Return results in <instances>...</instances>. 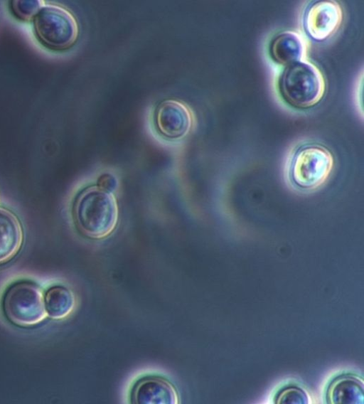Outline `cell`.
Listing matches in <instances>:
<instances>
[{"label":"cell","instance_id":"1","mask_svg":"<svg viewBox=\"0 0 364 404\" xmlns=\"http://www.w3.org/2000/svg\"><path fill=\"white\" fill-rule=\"evenodd\" d=\"M73 213L77 229L84 235L95 239L109 235L118 220L114 195L97 186L87 187L77 196Z\"/></svg>","mask_w":364,"mask_h":404},{"label":"cell","instance_id":"2","mask_svg":"<svg viewBox=\"0 0 364 404\" xmlns=\"http://www.w3.org/2000/svg\"><path fill=\"white\" fill-rule=\"evenodd\" d=\"M334 166L331 152L317 144H304L294 153L285 169V180L297 192L317 190L328 179Z\"/></svg>","mask_w":364,"mask_h":404},{"label":"cell","instance_id":"3","mask_svg":"<svg viewBox=\"0 0 364 404\" xmlns=\"http://www.w3.org/2000/svg\"><path fill=\"white\" fill-rule=\"evenodd\" d=\"M279 90L291 106L306 109L315 106L323 97L326 81L321 70L304 60L286 66L279 80Z\"/></svg>","mask_w":364,"mask_h":404},{"label":"cell","instance_id":"4","mask_svg":"<svg viewBox=\"0 0 364 404\" xmlns=\"http://www.w3.org/2000/svg\"><path fill=\"white\" fill-rule=\"evenodd\" d=\"M2 308L7 319L20 327L36 326L48 317L43 292L31 281L11 285L4 294Z\"/></svg>","mask_w":364,"mask_h":404},{"label":"cell","instance_id":"5","mask_svg":"<svg viewBox=\"0 0 364 404\" xmlns=\"http://www.w3.org/2000/svg\"><path fill=\"white\" fill-rule=\"evenodd\" d=\"M36 34L47 47L64 50L71 47L79 36V26L74 15L55 4H45L33 18Z\"/></svg>","mask_w":364,"mask_h":404},{"label":"cell","instance_id":"6","mask_svg":"<svg viewBox=\"0 0 364 404\" xmlns=\"http://www.w3.org/2000/svg\"><path fill=\"white\" fill-rule=\"evenodd\" d=\"M343 11L334 1H320L310 6L304 17V27L309 37L317 41L333 36L340 28Z\"/></svg>","mask_w":364,"mask_h":404},{"label":"cell","instance_id":"7","mask_svg":"<svg viewBox=\"0 0 364 404\" xmlns=\"http://www.w3.org/2000/svg\"><path fill=\"white\" fill-rule=\"evenodd\" d=\"M192 122L193 116L190 109L180 101L165 100L157 109V127L166 137L173 139L186 135Z\"/></svg>","mask_w":364,"mask_h":404},{"label":"cell","instance_id":"8","mask_svg":"<svg viewBox=\"0 0 364 404\" xmlns=\"http://www.w3.org/2000/svg\"><path fill=\"white\" fill-rule=\"evenodd\" d=\"M23 240V229L18 216L11 210L0 207V265L18 255Z\"/></svg>","mask_w":364,"mask_h":404},{"label":"cell","instance_id":"9","mask_svg":"<svg viewBox=\"0 0 364 404\" xmlns=\"http://www.w3.org/2000/svg\"><path fill=\"white\" fill-rule=\"evenodd\" d=\"M306 42L295 31H284L270 45V55L277 63L288 66L306 60Z\"/></svg>","mask_w":364,"mask_h":404},{"label":"cell","instance_id":"10","mask_svg":"<svg viewBox=\"0 0 364 404\" xmlns=\"http://www.w3.org/2000/svg\"><path fill=\"white\" fill-rule=\"evenodd\" d=\"M176 396L173 387L161 378H146L134 389V402L138 403H168L166 397Z\"/></svg>","mask_w":364,"mask_h":404},{"label":"cell","instance_id":"11","mask_svg":"<svg viewBox=\"0 0 364 404\" xmlns=\"http://www.w3.org/2000/svg\"><path fill=\"white\" fill-rule=\"evenodd\" d=\"M48 317L53 319H63L73 311L75 299L73 293L63 286L49 288L44 295Z\"/></svg>","mask_w":364,"mask_h":404},{"label":"cell","instance_id":"12","mask_svg":"<svg viewBox=\"0 0 364 404\" xmlns=\"http://www.w3.org/2000/svg\"><path fill=\"white\" fill-rule=\"evenodd\" d=\"M360 392L362 390L358 381L349 378H342L334 386L331 396L335 403H353Z\"/></svg>","mask_w":364,"mask_h":404},{"label":"cell","instance_id":"13","mask_svg":"<svg viewBox=\"0 0 364 404\" xmlns=\"http://www.w3.org/2000/svg\"><path fill=\"white\" fill-rule=\"evenodd\" d=\"M42 0H15L11 3L14 15L24 21L34 18L41 8L45 5Z\"/></svg>","mask_w":364,"mask_h":404},{"label":"cell","instance_id":"14","mask_svg":"<svg viewBox=\"0 0 364 404\" xmlns=\"http://www.w3.org/2000/svg\"><path fill=\"white\" fill-rule=\"evenodd\" d=\"M117 185V179L111 174H102L97 180V186L108 192H112L114 190Z\"/></svg>","mask_w":364,"mask_h":404},{"label":"cell","instance_id":"15","mask_svg":"<svg viewBox=\"0 0 364 404\" xmlns=\"http://www.w3.org/2000/svg\"><path fill=\"white\" fill-rule=\"evenodd\" d=\"M302 392L296 388H289L284 391L283 395H282L279 399V403H296V401H300L302 400Z\"/></svg>","mask_w":364,"mask_h":404}]
</instances>
